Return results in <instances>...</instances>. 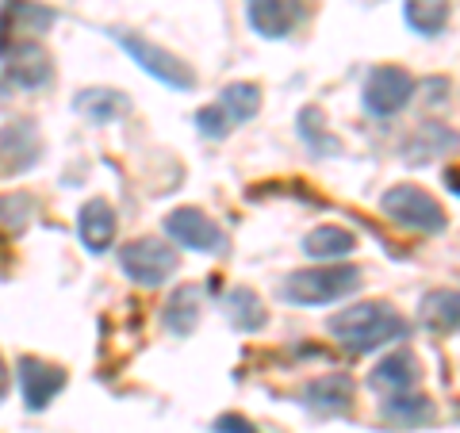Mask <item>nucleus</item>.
<instances>
[{
    "label": "nucleus",
    "mask_w": 460,
    "mask_h": 433,
    "mask_svg": "<svg viewBox=\"0 0 460 433\" xmlns=\"http://www.w3.org/2000/svg\"><path fill=\"white\" fill-rule=\"evenodd\" d=\"M326 330L341 341L345 353L361 357V353L380 349L387 341L407 338V319L395 307H387V303H357L349 311H338L326 323Z\"/></svg>",
    "instance_id": "f257e3e1"
},
{
    "label": "nucleus",
    "mask_w": 460,
    "mask_h": 433,
    "mask_svg": "<svg viewBox=\"0 0 460 433\" xmlns=\"http://www.w3.org/2000/svg\"><path fill=\"white\" fill-rule=\"evenodd\" d=\"M361 284V269L357 265H319V269H304L292 272L284 280V299L299 303V307H323V303H334L341 296L357 292Z\"/></svg>",
    "instance_id": "f03ea898"
},
{
    "label": "nucleus",
    "mask_w": 460,
    "mask_h": 433,
    "mask_svg": "<svg viewBox=\"0 0 460 433\" xmlns=\"http://www.w3.org/2000/svg\"><path fill=\"white\" fill-rule=\"evenodd\" d=\"M380 208L392 223L422 230V234H441V230L449 226V215L441 211L438 199L422 189H414V184H395V189H387Z\"/></svg>",
    "instance_id": "7ed1b4c3"
},
{
    "label": "nucleus",
    "mask_w": 460,
    "mask_h": 433,
    "mask_svg": "<svg viewBox=\"0 0 460 433\" xmlns=\"http://www.w3.org/2000/svg\"><path fill=\"white\" fill-rule=\"evenodd\" d=\"M111 39L119 42V47L135 57V62L146 69V74L154 81H162L169 84V89H181V93H189L192 84H196V74H192V66H184L177 54H169L165 47H157V42L150 39H142L135 31H111Z\"/></svg>",
    "instance_id": "20e7f679"
},
{
    "label": "nucleus",
    "mask_w": 460,
    "mask_h": 433,
    "mask_svg": "<svg viewBox=\"0 0 460 433\" xmlns=\"http://www.w3.org/2000/svg\"><path fill=\"white\" fill-rule=\"evenodd\" d=\"M177 250H169L165 242L157 238H138V242H127L119 250V269L142 287H157L165 284L172 272H177Z\"/></svg>",
    "instance_id": "39448f33"
},
{
    "label": "nucleus",
    "mask_w": 460,
    "mask_h": 433,
    "mask_svg": "<svg viewBox=\"0 0 460 433\" xmlns=\"http://www.w3.org/2000/svg\"><path fill=\"white\" fill-rule=\"evenodd\" d=\"M54 8L35 4V0H4L0 4V57L12 47H23V42H35L42 31L54 27Z\"/></svg>",
    "instance_id": "423d86ee"
},
{
    "label": "nucleus",
    "mask_w": 460,
    "mask_h": 433,
    "mask_svg": "<svg viewBox=\"0 0 460 433\" xmlns=\"http://www.w3.org/2000/svg\"><path fill=\"white\" fill-rule=\"evenodd\" d=\"M361 96H365L368 115L387 119V115H399L402 108L411 104L414 77L407 74V69H399V66H380V69H372V74H368Z\"/></svg>",
    "instance_id": "0eeeda50"
},
{
    "label": "nucleus",
    "mask_w": 460,
    "mask_h": 433,
    "mask_svg": "<svg viewBox=\"0 0 460 433\" xmlns=\"http://www.w3.org/2000/svg\"><path fill=\"white\" fill-rule=\"evenodd\" d=\"M165 234L184 245V250H196V253H223L226 250V234L223 226L208 219L199 208H177L165 215Z\"/></svg>",
    "instance_id": "6e6552de"
},
{
    "label": "nucleus",
    "mask_w": 460,
    "mask_h": 433,
    "mask_svg": "<svg viewBox=\"0 0 460 433\" xmlns=\"http://www.w3.org/2000/svg\"><path fill=\"white\" fill-rule=\"evenodd\" d=\"M66 387V372L58 365H47L39 357L20 360V395L27 402V411H42L47 402H54Z\"/></svg>",
    "instance_id": "1a4fd4ad"
},
{
    "label": "nucleus",
    "mask_w": 460,
    "mask_h": 433,
    "mask_svg": "<svg viewBox=\"0 0 460 433\" xmlns=\"http://www.w3.org/2000/svg\"><path fill=\"white\" fill-rule=\"evenodd\" d=\"M304 0H250V27L261 39H288L304 23Z\"/></svg>",
    "instance_id": "9d476101"
},
{
    "label": "nucleus",
    "mask_w": 460,
    "mask_h": 433,
    "mask_svg": "<svg viewBox=\"0 0 460 433\" xmlns=\"http://www.w3.org/2000/svg\"><path fill=\"white\" fill-rule=\"evenodd\" d=\"M39 131L31 119H20V123H8L4 131H0V165L4 172H23L39 162Z\"/></svg>",
    "instance_id": "9b49d317"
},
{
    "label": "nucleus",
    "mask_w": 460,
    "mask_h": 433,
    "mask_svg": "<svg viewBox=\"0 0 460 433\" xmlns=\"http://www.w3.org/2000/svg\"><path fill=\"white\" fill-rule=\"evenodd\" d=\"M304 402L314 414H345L353 407V376L349 372H323L304 387Z\"/></svg>",
    "instance_id": "f8f14e48"
},
{
    "label": "nucleus",
    "mask_w": 460,
    "mask_h": 433,
    "mask_svg": "<svg viewBox=\"0 0 460 433\" xmlns=\"http://www.w3.org/2000/svg\"><path fill=\"white\" fill-rule=\"evenodd\" d=\"M8 62V81H16L20 89H42L50 81V54L39 42H23L4 54Z\"/></svg>",
    "instance_id": "ddd939ff"
},
{
    "label": "nucleus",
    "mask_w": 460,
    "mask_h": 433,
    "mask_svg": "<svg viewBox=\"0 0 460 433\" xmlns=\"http://www.w3.org/2000/svg\"><path fill=\"white\" fill-rule=\"evenodd\" d=\"M77 234L89 253H104L115 242V211L108 199H89L77 215Z\"/></svg>",
    "instance_id": "4468645a"
},
{
    "label": "nucleus",
    "mask_w": 460,
    "mask_h": 433,
    "mask_svg": "<svg viewBox=\"0 0 460 433\" xmlns=\"http://www.w3.org/2000/svg\"><path fill=\"white\" fill-rule=\"evenodd\" d=\"M204 284H181L177 292L169 296L165 303V326L172 330L177 338H189L196 323H199V311H204Z\"/></svg>",
    "instance_id": "2eb2a0df"
},
{
    "label": "nucleus",
    "mask_w": 460,
    "mask_h": 433,
    "mask_svg": "<svg viewBox=\"0 0 460 433\" xmlns=\"http://www.w3.org/2000/svg\"><path fill=\"white\" fill-rule=\"evenodd\" d=\"M223 307H226V323L234 326L238 334H257V330L265 326V319H269L261 296L250 292V287H230Z\"/></svg>",
    "instance_id": "dca6fc26"
},
{
    "label": "nucleus",
    "mask_w": 460,
    "mask_h": 433,
    "mask_svg": "<svg viewBox=\"0 0 460 433\" xmlns=\"http://www.w3.org/2000/svg\"><path fill=\"white\" fill-rule=\"evenodd\" d=\"M419 384V360H414L407 349H399L392 357H384L376 368H372V387H380V392H411V387Z\"/></svg>",
    "instance_id": "f3484780"
},
{
    "label": "nucleus",
    "mask_w": 460,
    "mask_h": 433,
    "mask_svg": "<svg viewBox=\"0 0 460 433\" xmlns=\"http://www.w3.org/2000/svg\"><path fill=\"white\" fill-rule=\"evenodd\" d=\"M353 250H357V238L349 234V230L334 226V223L314 226L304 238V253L314 257V261H341V257H349Z\"/></svg>",
    "instance_id": "a211bd4d"
},
{
    "label": "nucleus",
    "mask_w": 460,
    "mask_h": 433,
    "mask_svg": "<svg viewBox=\"0 0 460 433\" xmlns=\"http://www.w3.org/2000/svg\"><path fill=\"white\" fill-rule=\"evenodd\" d=\"M419 319L422 326H429L434 334H456V323H460V299L453 287H438L429 292L419 307Z\"/></svg>",
    "instance_id": "6ab92c4d"
},
{
    "label": "nucleus",
    "mask_w": 460,
    "mask_h": 433,
    "mask_svg": "<svg viewBox=\"0 0 460 433\" xmlns=\"http://www.w3.org/2000/svg\"><path fill=\"white\" fill-rule=\"evenodd\" d=\"M127 108H131V100H127L123 93H115V89H84L77 100H74V111H81L84 119H93V123H115L119 115H127Z\"/></svg>",
    "instance_id": "aec40b11"
},
{
    "label": "nucleus",
    "mask_w": 460,
    "mask_h": 433,
    "mask_svg": "<svg viewBox=\"0 0 460 433\" xmlns=\"http://www.w3.org/2000/svg\"><path fill=\"white\" fill-rule=\"evenodd\" d=\"M380 414H384L392 426L407 429V426L429 422V418H434V402H429L426 395H407V392H399V395H392V399H384Z\"/></svg>",
    "instance_id": "412c9836"
},
{
    "label": "nucleus",
    "mask_w": 460,
    "mask_h": 433,
    "mask_svg": "<svg viewBox=\"0 0 460 433\" xmlns=\"http://www.w3.org/2000/svg\"><path fill=\"white\" fill-rule=\"evenodd\" d=\"M449 12H453L449 0H407L402 16H407V23H411L419 35L434 39V35L445 31V23H449Z\"/></svg>",
    "instance_id": "4be33fe9"
},
{
    "label": "nucleus",
    "mask_w": 460,
    "mask_h": 433,
    "mask_svg": "<svg viewBox=\"0 0 460 433\" xmlns=\"http://www.w3.org/2000/svg\"><path fill=\"white\" fill-rule=\"evenodd\" d=\"M219 108L230 115V123H246V119H253V115L261 111V89H257V84H250V81L226 84Z\"/></svg>",
    "instance_id": "5701e85b"
},
{
    "label": "nucleus",
    "mask_w": 460,
    "mask_h": 433,
    "mask_svg": "<svg viewBox=\"0 0 460 433\" xmlns=\"http://www.w3.org/2000/svg\"><path fill=\"white\" fill-rule=\"evenodd\" d=\"M299 138H304L314 154H341V142L326 131V119H323L319 108L299 111Z\"/></svg>",
    "instance_id": "b1692460"
},
{
    "label": "nucleus",
    "mask_w": 460,
    "mask_h": 433,
    "mask_svg": "<svg viewBox=\"0 0 460 433\" xmlns=\"http://www.w3.org/2000/svg\"><path fill=\"white\" fill-rule=\"evenodd\" d=\"M31 196H0V226H8V230H23L27 219H31Z\"/></svg>",
    "instance_id": "393cba45"
},
{
    "label": "nucleus",
    "mask_w": 460,
    "mask_h": 433,
    "mask_svg": "<svg viewBox=\"0 0 460 433\" xmlns=\"http://www.w3.org/2000/svg\"><path fill=\"white\" fill-rule=\"evenodd\" d=\"M196 127L204 138H226L230 135V115L215 104V108H199L196 111Z\"/></svg>",
    "instance_id": "a878e982"
},
{
    "label": "nucleus",
    "mask_w": 460,
    "mask_h": 433,
    "mask_svg": "<svg viewBox=\"0 0 460 433\" xmlns=\"http://www.w3.org/2000/svg\"><path fill=\"white\" fill-rule=\"evenodd\" d=\"M215 433H257V426L253 422H246L242 414H219L215 418V426H211Z\"/></svg>",
    "instance_id": "bb28decb"
},
{
    "label": "nucleus",
    "mask_w": 460,
    "mask_h": 433,
    "mask_svg": "<svg viewBox=\"0 0 460 433\" xmlns=\"http://www.w3.org/2000/svg\"><path fill=\"white\" fill-rule=\"evenodd\" d=\"M8 387H12V376H8V365L0 360V402L8 399Z\"/></svg>",
    "instance_id": "cd10ccee"
}]
</instances>
